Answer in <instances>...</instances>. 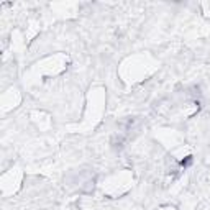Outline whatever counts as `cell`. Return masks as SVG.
I'll return each instance as SVG.
<instances>
[{
    "instance_id": "obj_1",
    "label": "cell",
    "mask_w": 210,
    "mask_h": 210,
    "mask_svg": "<svg viewBox=\"0 0 210 210\" xmlns=\"http://www.w3.org/2000/svg\"><path fill=\"white\" fill-rule=\"evenodd\" d=\"M190 163H192V156H187V159L182 161L181 164H182V166H187V164H190Z\"/></svg>"
}]
</instances>
